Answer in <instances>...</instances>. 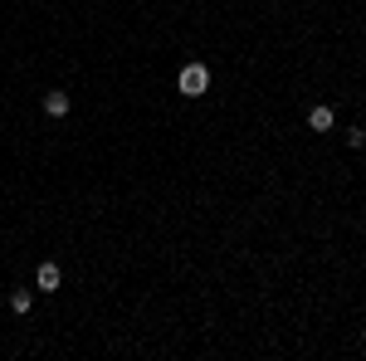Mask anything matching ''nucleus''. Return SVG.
Masks as SVG:
<instances>
[{
    "label": "nucleus",
    "mask_w": 366,
    "mask_h": 361,
    "mask_svg": "<svg viewBox=\"0 0 366 361\" xmlns=\"http://www.w3.org/2000/svg\"><path fill=\"white\" fill-rule=\"evenodd\" d=\"M332 122H337V117H332V107H322V103H318V107H308V127H313V132H327Z\"/></svg>",
    "instance_id": "obj_3"
},
{
    "label": "nucleus",
    "mask_w": 366,
    "mask_h": 361,
    "mask_svg": "<svg viewBox=\"0 0 366 361\" xmlns=\"http://www.w3.org/2000/svg\"><path fill=\"white\" fill-rule=\"evenodd\" d=\"M176 88H181L185 98H200V93L210 88V69H205V64H185L181 79H176Z\"/></svg>",
    "instance_id": "obj_1"
},
{
    "label": "nucleus",
    "mask_w": 366,
    "mask_h": 361,
    "mask_svg": "<svg viewBox=\"0 0 366 361\" xmlns=\"http://www.w3.org/2000/svg\"><path fill=\"white\" fill-rule=\"evenodd\" d=\"M34 283H39V293H59V283H64V273H59V264H39V273H34Z\"/></svg>",
    "instance_id": "obj_2"
},
{
    "label": "nucleus",
    "mask_w": 366,
    "mask_h": 361,
    "mask_svg": "<svg viewBox=\"0 0 366 361\" xmlns=\"http://www.w3.org/2000/svg\"><path fill=\"white\" fill-rule=\"evenodd\" d=\"M30 303H34L30 288H15V293H10V308H15V313H30Z\"/></svg>",
    "instance_id": "obj_5"
},
{
    "label": "nucleus",
    "mask_w": 366,
    "mask_h": 361,
    "mask_svg": "<svg viewBox=\"0 0 366 361\" xmlns=\"http://www.w3.org/2000/svg\"><path fill=\"white\" fill-rule=\"evenodd\" d=\"M44 112H49V117H64V112H69V93H64V88L44 93Z\"/></svg>",
    "instance_id": "obj_4"
}]
</instances>
